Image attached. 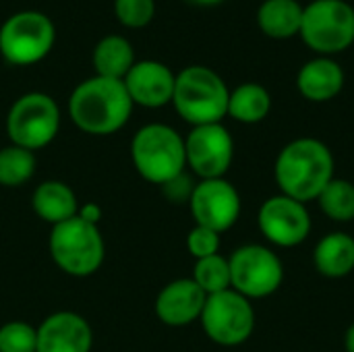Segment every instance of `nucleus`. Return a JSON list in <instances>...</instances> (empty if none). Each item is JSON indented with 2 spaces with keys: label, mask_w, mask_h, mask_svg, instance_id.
<instances>
[{
  "label": "nucleus",
  "mask_w": 354,
  "mask_h": 352,
  "mask_svg": "<svg viewBox=\"0 0 354 352\" xmlns=\"http://www.w3.org/2000/svg\"><path fill=\"white\" fill-rule=\"evenodd\" d=\"M191 4H197V6H214V4H220L222 0H187Z\"/></svg>",
  "instance_id": "2f4dec72"
},
{
  "label": "nucleus",
  "mask_w": 354,
  "mask_h": 352,
  "mask_svg": "<svg viewBox=\"0 0 354 352\" xmlns=\"http://www.w3.org/2000/svg\"><path fill=\"white\" fill-rule=\"evenodd\" d=\"M54 41V21L41 10H19L0 27V54L15 66L41 62L52 52Z\"/></svg>",
  "instance_id": "423d86ee"
},
{
  "label": "nucleus",
  "mask_w": 354,
  "mask_h": 352,
  "mask_svg": "<svg viewBox=\"0 0 354 352\" xmlns=\"http://www.w3.org/2000/svg\"><path fill=\"white\" fill-rule=\"evenodd\" d=\"M272 112V95L261 83H243L230 89L228 116L243 124H257Z\"/></svg>",
  "instance_id": "4be33fe9"
},
{
  "label": "nucleus",
  "mask_w": 354,
  "mask_h": 352,
  "mask_svg": "<svg viewBox=\"0 0 354 352\" xmlns=\"http://www.w3.org/2000/svg\"><path fill=\"white\" fill-rule=\"evenodd\" d=\"M189 210L197 226L224 234L239 222L243 201L241 193L230 180L209 178L195 183V189L189 199Z\"/></svg>",
  "instance_id": "ddd939ff"
},
{
  "label": "nucleus",
  "mask_w": 354,
  "mask_h": 352,
  "mask_svg": "<svg viewBox=\"0 0 354 352\" xmlns=\"http://www.w3.org/2000/svg\"><path fill=\"white\" fill-rule=\"evenodd\" d=\"M193 282L209 297V295H218L230 288V266H228V257L224 255H212V257H203L195 261L193 268Z\"/></svg>",
  "instance_id": "393cba45"
},
{
  "label": "nucleus",
  "mask_w": 354,
  "mask_h": 352,
  "mask_svg": "<svg viewBox=\"0 0 354 352\" xmlns=\"http://www.w3.org/2000/svg\"><path fill=\"white\" fill-rule=\"evenodd\" d=\"M305 6L299 0H263L257 10L259 29L272 39H288L301 33Z\"/></svg>",
  "instance_id": "aec40b11"
},
{
  "label": "nucleus",
  "mask_w": 354,
  "mask_h": 352,
  "mask_svg": "<svg viewBox=\"0 0 354 352\" xmlns=\"http://www.w3.org/2000/svg\"><path fill=\"white\" fill-rule=\"evenodd\" d=\"M301 39L319 56H334L354 44V8L346 0H313L303 10Z\"/></svg>",
  "instance_id": "6e6552de"
},
{
  "label": "nucleus",
  "mask_w": 354,
  "mask_h": 352,
  "mask_svg": "<svg viewBox=\"0 0 354 352\" xmlns=\"http://www.w3.org/2000/svg\"><path fill=\"white\" fill-rule=\"evenodd\" d=\"M93 332L75 311H56L37 326V352H89Z\"/></svg>",
  "instance_id": "2eb2a0df"
},
{
  "label": "nucleus",
  "mask_w": 354,
  "mask_h": 352,
  "mask_svg": "<svg viewBox=\"0 0 354 352\" xmlns=\"http://www.w3.org/2000/svg\"><path fill=\"white\" fill-rule=\"evenodd\" d=\"M319 210L332 220V222H353L354 220V185L346 178L334 176L330 185L322 191L317 197Z\"/></svg>",
  "instance_id": "b1692460"
},
{
  "label": "nucleus",
  "mask_w": 354,
  "mask_h": 352,
  "mask_svg": "<svg viewBox=\"0 0 354 352\" xmlns=\"http://www.w3.org/2000/svg\"><path fill=\"white\" fill-rule=\"evenodd\" d=\"M135 62L137 58L131 41L124 35H116V33L102 37L91 52V64L95 75L106 79L122 81Z\"/></svg>",
  "instance_id": "412c9836"
},
{
  "label": "nucleus",
  "mask_w": 354,
  "mask_h": 352,
  "mask_svg": "<svg viewBox=\"0 0 354 352\" xmlns=\"http://www.w3.org/2000/svg\"><path fill=\"white\" fill-rule=\"evenodd\" d=\"M162 189H164V193H166V197H168L170 201H174V203L187 201V203H189L191 193H193V189H195V183L183 172L180 176H176V178H172L170 183L162 185Z\"/></svg>",
  "instance_id": "c85d7f7f"
},
{
  "label": "nucleus",
  "mask_w": 354,
  "mask_h": 352,
  "mask_svg": "<svg viewBox=\"0 0 354 352\" xmlns=\"http://www.w3.org/2000/svg\"><path fill=\"white\" fill-rule=\"evenodd\" d=\"M207 295L193 282V278H178L168 282L156 299V315L170 328H185L199 322Z\"/></svg>",
  "instance_id": "dca6fc26"
},
{
  "label": "nucleus",
  "mask_w": 354,
  "mask_h": 352,
  "mask_svg": "<svg viewBox=\"0 0 354 352\" xmlns=\"http://www.w3.org/2000/svg\"><path fill=\"white\" fill-rule=\"evenodd\" d=\"M116 19L131 29H141L156 15V0H114Z\"/></svg>",
  "instance_id": "bb28decb"
},
{
  "label": "nucleus",
  "mask_w": 354,
  "mask_h": 352,
  "mask_svg": "<svg viewBox=\"0 0 354 352\" xmlns=\"http://www.w3.org/2000/svg\"><path fill=\"white\" fill-rule=\"evenodd\" d=\"M297 89L309 102H330L344 89V68L330 56H317L301 66Z\"/></svg>",
  "instance_id": "f3484780"
},
{
  "label": "nucleus",
  "mask_w": 354,
  "mask_h": 352,
  "mask_svg": "<svg viewBox=\"0 0 354 352\" xmlns=\"http://www.w3.org/2000/svg\"><path fill=\"white\" fill-rule=\"evenodd\" d=\"M313 266L317 274L330 280L346 278L354 272V237L346 232H330L313 249Z\"/></svg>",
  "instance_id": "6ab92c4d"
},
{
  "label": "nucleus",
  "mask_w": 354,
  "mask_h": 352,
  "mask_svg": "<svg viewBox=\"0 0 354 352\" xmlns=\"http://www.w3.org/2000/svg\"><path fill=\"white\" fill-rule=\"evenodd\" d=\"M122 83L135 106L162 108L172 104L176 75L160 60H137L124 75Z\"/></svg>",
  "instance_id": "4468645a"
},
{
  "label": "nucleus",
  "mask_w": 354,
  "mask_h": 352,
  "mask_svg": "<svg viewBox=\"0 0 354 352\" xmlns=\"http://www.w3.org/2000/svg\"><path fill=\"white\" fill-rule=\"evenodd\" d=\"M230 288L249 301L268 299L284 282V263L280 255L257 243L239 247L230 257Z\"/></svg>",
  "instance_id": "1a4fd4ad"
},
{
  "label": "nucleus",
  "mask_w": 354,
  "mask_h": 352,
  "mask_svg": "<svg viewBox=\"0 0 354 352\" xmlns=\"http://www.w3.org/2000/svg\"><path fill=\"white\" fill-rule=\"evenodd\" d=\"M31 207L41 222L58 226L79 214V199L66 183L44 180L31 195Z\"/></svg>",
  "instance_id": "a211bd4d"
},
{
  "label": "nucleus",
  "mask_w": 354,
  "mask_h": 352,
  "mask_svg": "<svg viewBox=\"0 0 354 352\" xmlns=\"http://www.w3.org/2000/svg\"><path fill=\"white\" fill-rule=\"evenodd\" d=\"M199 322L212 342L220 346H241L253 336L257 317L253 301L228 288L207 297Z\"/></svg>",
  "instance_id": "9d476101"
},
{
  "label": "nucleus",
  "mask_w": 354,
  "mask_h": 352,
  "mask_svg": "<svg viewBox=\"0 0 354 352\" xmlns=\"http://www.w3.org/2000/svg\"><path fill=\"white\" fill-rule=\"evenodd\" d=\"M220 245H222V234L209 230V228H203V226H193L189 230V237H187V249L189 253L197 259H203V257H212V255H218L220 253Z\"/></svg>",
  "instance_id": "cd10ccee"
},
{
  "label": "nucleus",
  "mask_w": 354,
  "mask_h": 352,
  "mask_svg": "<svg viewBox=\"0 0 354 352\" xmlns=\"http://www.w3.org/2000/svg\"><path fill=\"white\" fill-rule=\"evenodd\" d=\"M334 166V154L322 139L299 137L280 149L274 162V178L282 195L309 203L317 201L336 176Z\"/></svg>",
  "instance_id": "f257e3e1"
},
{
  "label": "nucleus",
  "mask_w": 354,
  "mask_h": 352,
  "mask_svg": "<svg viewBox=\"0 0 354 352\" xmlns=\"http://www.w3.org/2000/svg\"><path fill=\"white\" fill-rule=\"evenodd\" d=\"M133 106L122 81L93 75L73 89L68 116L79 131L102 137L120 131L129 122Z\"/></svg>",
  "instance_id": "f03ea898"
},
{
  "label": "nucleus",
  "mask_w": 354,
  "mask_h": 352,
  "mask_svg": "<svg viewBox=\"0 0 354 352\" xmlns=\"http://www.w3.org/2000/svg\"><path fill=\"white\" fill-rule=\"evenodd\" d=\"M48 247L56 268L75 278H87L95 274L106 257V245L100 226H93L79 216L52 226Z\"/></svg>",
  "instance_id": "39448f33"
},
{
  "label": "nucleus",
  "mask_w": 354,
  "mask_h": 352,
  "mask_svg": "<svg viewBox=\"0 0 354 352\" xmlns=\"http://www.w3.org/2000/svg\"><path fill=\"white\" fill-rule=\"evenodd\" d=\"M131 160L141 178L162 187L187 168L185 137L162 122L145 124L131 141Z\"/></svg>",
  "instance_id": "20e7f679"
},
{
  "label": "nucleus",
  "mask_w": 354,
  "mask_h": 352,
  "mask_svg": "<svg viewBox=\"0 0 354 352\" xmlns=\"http://www.w3.org/2000/svg\"><path fill=\"white\" fill-rule=\"evenodd\" d=\"M77 216H79L81 220H85V222L97 226L100 220H102V207H100L97 203H93V201H87V203L79 205V214H77Z\"/></svg>",
  "instance_id": "c756f323"
},
{
  "label": "nucleus",
  "mask_w": 354,
  "mask_h": 352,
  "mask_svg": "<svg viewBox=\"0 0 354 352\" xmlns=\"http://www.w3.org/2000/svg\"><path fill=\"white\" fill-rule=\"evenodd\" d=\"M0 352H37V328L27 322L0 326Z\"/></svg>",
  "instance_id": "a878e982"
},
{
  "label": "nucleus",
  "mask_w": 354,
  "mask_h": 352,
  "mask_svg": "<svg viewBox=\"0 0 354 352\" xmlns=\"http://www.w3.org/2000/svg\"><path fill=\"white\" fill-rule=\"evenodd\" d=\"M35 154L19 145H6L0 149V187H23L35 174Z\"/></svg>",
  "instance_id": "5701e85b"
},
{
  "label": "nucleus",
  "mask_w": 354,
  "mask_h": 352,
  "mask_svg": "<svg viewBox=\"0 0 354 352\" xmlns=\"http://www.w3.org/2000/svg\"><path fill=\"white\" fill-rule=\"evenodd\" d=\"M60 131V108L54 98L29 91L17 98L6 114V135L12 145L29 151L50 145Z\"/></svg>",
  "instance_id": "0eeeda50"
},
{
  "label": "nucleus",
  "mask_w": 354,
  "mask_h": 352,
  "mask_svg": "<svg viewBox=\"0 0 354 352\" xmlns=\"http://www.w3.org/2000/svg\"><path fill=\"white\" fill-rule=\"evenodd\" d=\"M230 89L209 66L193 64L176 73L172 106L191 127L222 122L228 116Z\"/></svg>",
  "instance_id": "7ed1b4c3"
},
{
  "label": "nucleus",
  "mask_w": 354,
  "mask_h": 352,
  "mask_svg": "<svg viewBox=\"0 0 354 352\" xmlns=\"http://www.w3.org/2000/svg\"><path fill=\"white\" fill-rule=\"evenodd\" d=\"M344 349H346V352H354V324L344 334Z\"/></svg>",
  "instance_id": "7c9ffc66"
},
{
  "label": "nucleus",
  "mask_w": 354,
  "mask_h": 352,
  "mask_svg": "<svg viewBox=\"0 0 354 352\" xmlns=\"http://www.w3.org/2000/svg\"><path fill=\"white\" fill-rule=\"evenodd\" d=\"M187 168L199 180L224 178L234 160V139L222 122L193 127L185 137Z\"/></svg>",
  "instance_id": "9b49d317"
},
{
  "label": "nucleus",
  "mask_w": 354,
  "mask_h": 352,
  "mask_svg": "<svg viewBox=\"0 0 354 352\" xmlns=\"http://www.w3.org/2000/svg\"><path fill=\"white\" fill-rule=\"evenodd\" d=\"M257 226L263 239L282 249L303 245L313 228L307 203H301L282 193L268 197L257 214Z\"/></svg>",
  "instance_id": "f8f14e48"
}]
</instances>
